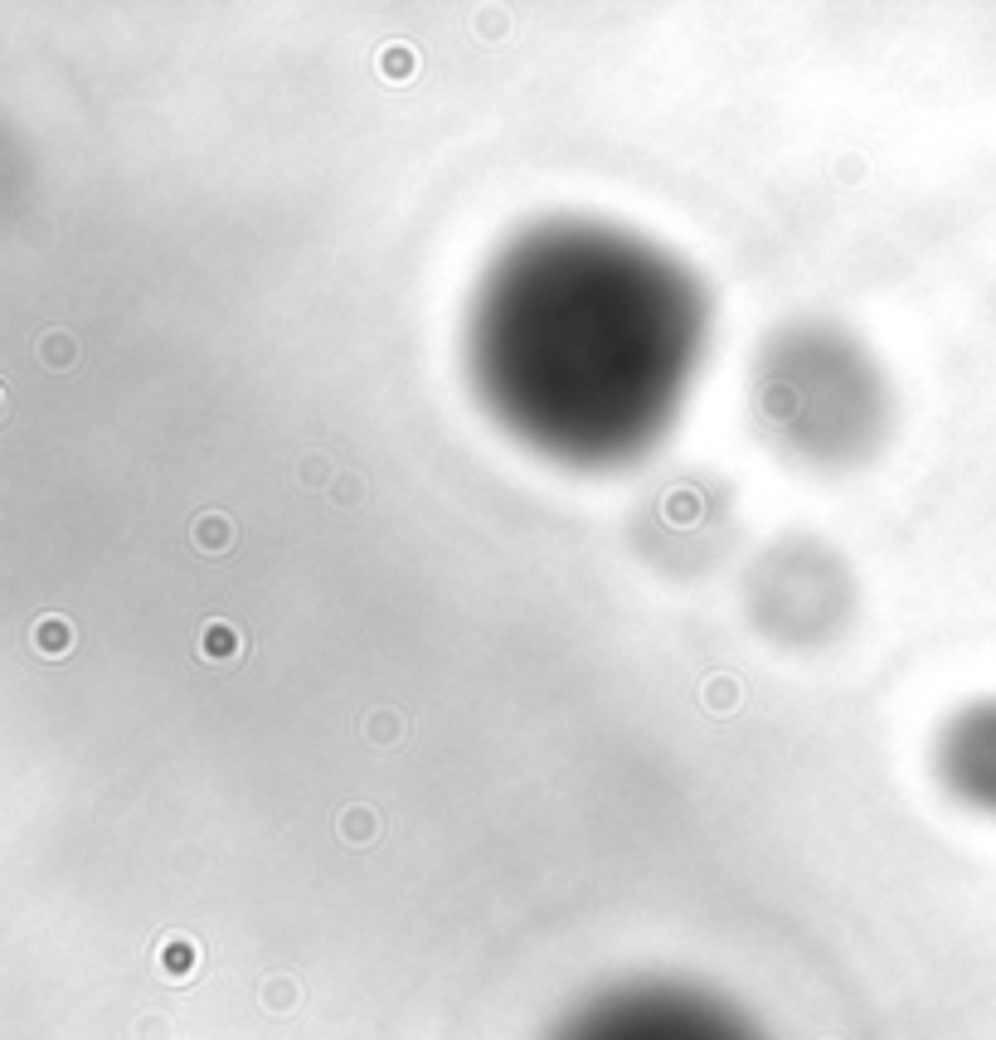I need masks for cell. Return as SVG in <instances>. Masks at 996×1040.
Here are the masks:
<instances>
[{"mask_svg": "<svg viewBox=\"0 0 996 1040\" xmlns=\"http://www.w3.org/2000/svg\"><path fill=\"white\" fill-rule=\"evenodd\" d=\"M705 355V287L657 243L588 219L535 224L491 263L466 365L521 443L612 468L667 433Z\"/></svg>", "mask_w": 996, "mask_h": 1040, "instance_id": "1", "label": "cell"}, {"mask_svg": "<svg viewBox=\"0 0 996 1040\" xmlns=\"http://www.w3.org/2000/svg\"><path fill=\"white\" fill-rule=\"evenodd\" d=\"M758 419L773 443L811 468H846L880 443L884 399L880 370L851 336L831 326H793L773 336L758 360Z\"/></svg>", "mask_w": 996, "mask_h": 1040, "instance_id": "2", "label": "cell"}, {"mask_svg": "<svg viewBox=\"0 0 996 1040\" xmlns=\"http://www.w3.org/2000/svg\"><path fill=\"white\" fill-rule=\"evenodd\" d=\"M549 1040H768L740 1007L685 983H627L594 997Z\"/></svg>", "mask_w": 996, "mask_h": 1040, "instance_id": "3", "label": "cell"}, {"mask_svg": "<svg viewBox=\"0 0 996 1040\" xmlns=\"http://www.w3.org/2000/svg\"><path fill=\"white\" fill-rule=\"evenodd\" d=\"M754 618L764 622L768 638L778 642H821L831 632V622L846 618L851 608V579L841 565L811 540H788L773 545L768 559L754 574L748 589Z\"/></svg>", "mask_w": 996, "mask_h": 1040, "instance_id": "4", "label": "cell"}, {"mask_svg": "<svg viewBox=\"0 0 996 1040\" xmlns=\"http://www.w3.org/2000/svg\"><path fill=\"white\" fill-rule=\"evenodd\" d=\"M933 768L963 807L996 817V701L957 710L939 734Z\"/></svg>", "mask_w": 996, "mask_h": 1040, "instance_id": "5", "label": "cell"}]
</instances>
